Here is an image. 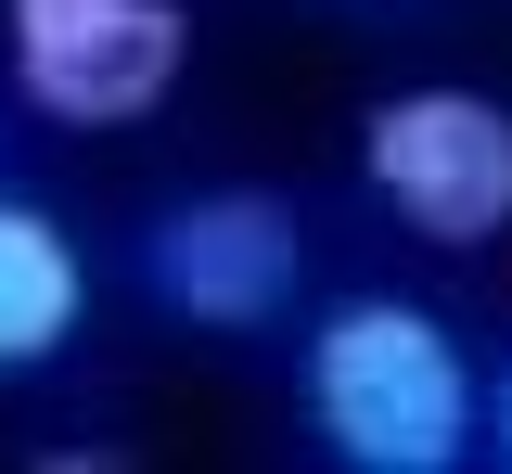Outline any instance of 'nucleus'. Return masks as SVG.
<instances>
[{"mask_svg": "<svg viewBox=\"0 0 512 474\" xmlns=\"http://www.w3.org/2000/svg\"><path fill=\"white\" fill-rule=\"evenodd\" d=\"M308 423L346 474H448L487 436V385L436 308L346 295L308 321Z\"/></svg>", "mask_w": 512, "mask_h": 474, "instance_id": "nucleus-1", "label": "nucleus"}, {"mask_svg": "<svg viewBox=\"0 0 512 474\" xmlns=\"http://www.w3.org/2000/svg\"><path fill=\"white\" fill-rule=\"evenodd\" d=\"M13 90L64 129H128L154 116L192 65L180 0H13Z\"/></svg>", "mask_w": 512, "mask_h": 474, "instance_id": "nucleus-2", "label": "nucleus"}, {"mask_svg": "<svg viewBox=\"0 0 512 474\" xmlns=\"http://www.w3.org/2000/svg\"><path fill=\"white\" fill-rule=\"evenodd\" d=\"M384 218H410L423 244H487L512 231V103L487 90H397L359 129Z\"/></svg>", "mask_w": 512, "mask_h": 474, "instance_id": "nucleus-3", "label": "nucleus"}, {"mask_svg": "<svg viewBox=\"0 0 512 474\" xmlns=\"http://www.w3.org/2000/svg\"><path fill=\"white\" fill-rule=\"evenodd\" d=\"M295 282H308V231L256 180L244 193H192L154 218V295L180 321H205V334H269L295 308Z\"/></svg>", "mask_w": 512, "mask_h": 474, "instance_id": "nucleus-4", "label": "nucleus"}, {"mask_svg": "<svg viewBox=\"0 0 512 474\" xmlns=\"http://www.w3.org/2000/svg\"><path fill=\"white\" fill-rule=\"evenodd\" d=\"M90 321V270H77V244H64L52 205L0 193V385L13 372H52L64 346Z\"/></svg>", "mask_w": 512, "mask_h": 474, "instance_id": "nucleus-5", "label": "nucleus"}, {"mask_svg": "<svg viewBox=\"0 0 512 474\" xmlns=\"http://www.w3.org/2000/svg\"><path fill=\"white\" fill-rule=\"evenodd\" d=\"M487 449H500V462H512V372H500V385H487Z\"/></svg>", "mask_w": 512, "mask_h": 474, "instance_id": "nucleus-6", "label": "nucleus"}]
</instances>
